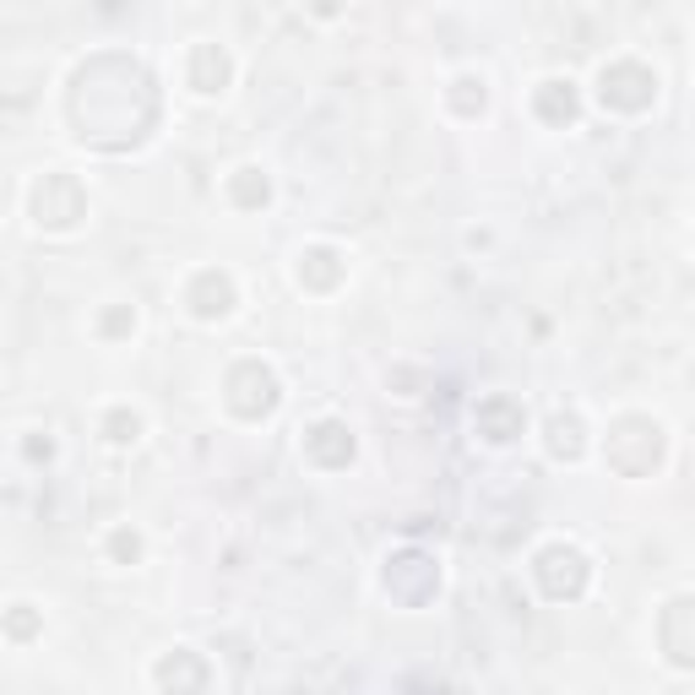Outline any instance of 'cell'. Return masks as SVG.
Instances as JSON below:
<instances>
[{
	"mask_svg": "<svg viewBox=\"0 0 695 695\" xmlns=\"http://www.w3.org/2000/svg\"><path fill=\"white\" fill-rule=\"evenodd\" d=\"M549 451L555 456H581V424L576 418H549Z\"/></svg>",
	"mask_w": 695,
	"mask_h": 695,
	"instance_id": "obj_6",
	"label": "cell"
},
{
	"mask_svg": "<svg viewBox=\"0 0 695 695\" xmlns=\"http://www.w3.org/2000/svg\"><path fill=\"white\" fill-rule=\"evenodd\" d=\"M109 429H115L109 440H137V429H141V424H137V418H126V414H120L115 424H109Z\"/></svg>",
	"mask_w": 695,
	"mask_h": 695,
	"instance_id": "obj_7",
	"label": "cell"
},
{
	"mask_svg": "<svg viewBox=\"0 0 695 695\" xmlns=\"http://www.w3.org/2000/svg\"><path fill=\"white\" fill-rule=\"evenodd\" d=\"M538 115H544V120H549V126H570V120H576V88H570V82H544V88H538Z\"/></svg>",
	"mask_w": 695,
	"mask_h": 695,
	"instance_id": "obj_4",
	"label": "cell"
},
{
	"mask_svg": "<svg viewBox=\"0 0 695 695\" xmlns=\"http://www.w3.org/2000/svg\"><path fill=\"white\" fill-rule=\"evenodd\" d=\"M223 82H229V55L218 44H196V55H190V88L196 93H223Z\"/></svg>",
	"mask_w": 695,
	"mask_h": 695,
	"instance_id": "obj_3",
	"label": "cell"
},
{
	"mask_svg": "<svg viewBox=\"0 0 695 695\" xmlns=\"http://www.w3.org/2000/svg\"><path fill=\"white\" fill-rule=\"evenodd\" d=\"M478 424H484V435L489 440H511V435H522V408H511V403H484L478 408Z\"/></svg>",
	"mask_w": 695,
	"mask_h": 695,
	"instance_id": "obj_5",
	"label": "cell"
},
{
	"mask_svg": "<svg viewBox=\"0 0 695 695\" xmlns=\"http://www.w3.org/2000/svg\"><path fill=\"white\" fill-rule=\"evenodd\" d=\"M603 104L609 109H647L652 104V93H658V77L641 66V60H614V66H603Z\"/></svg>",
	"mask_w": 695,
	"mask_h": 695,
	"instance_id": "obj_1",
	"label": "cell"
},
{
	"mask_svg": "<svg viewBox=\"0 0 695 695\" xmlns=\"http://www.w3.org/2000/svg\"><path fill=\"white\" fill-rule=\"evenodd\" d=\"M538 581H544L549 598H576L587 587V559L576 549H565V544H555V549L538 555Z\"/></svg>",
	"mask_w": 695,
	"mask_h": 695,
	"instance_id": "obj_2",
	"label": "cell"
}]
</instances>
